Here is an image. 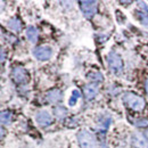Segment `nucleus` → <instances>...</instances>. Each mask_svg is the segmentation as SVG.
Listing matches in <instances>:
<instances>
[{
    "instance_id": "1",
    "label": "nucleus",
    "mask_w": 148,
    "mask_h": 148,
    "mask_svg": "<svg viewBox=\"0 0 148 148\" xmlns=\"http://www.w3.org/2000/svg\"><path fill=\"white\" fill-rule=\"evenodd\" d=\"M123 103L131 110L136 112L143 111L146 106V101L143 97L132 92H127L123 95Z\"/></svg>"
},
{
    "instance_id": "2",
    "label": "nucleus",
    "mask_w": 148,
    "mask_h": 148,
    "mask_svg": "<svg viewBox=\"0 0 148 148\" xmlns=\"http://www.w3.org/2000/svg\"><path fill=\"white\" fill-rule=\"evenodd\" d=\"M77 140L81 148H96L97 147V140L89 130H80L77 133Z\"/></svg>"
},
{
    "instance_id": "3",
    "label": "nucleus",
    "mask_w": 148,
    "mask_h": 148,
    "mask_svg": "<svg viewBox=\"0 0 148 148\" xmlns=\"http://www.w3.org/2000/svg\"><path fill=\"white\" fill-rule=\"evenodd\" d=\"M81 10L86 18H92L97 13V2L96 1H80Z\"/></svg>"
},
{
    "instance_id": "4",
    "label": "nucleus",
    "mask_w": 148,
    "mask_h": 148,
    "mask_svg": "<svg viewBox=\"0 0 148 148\" xmlns=\"http://www.w3.org/2000/svg\"><path fill=\"white\" fill-rule=\"evenodd\" d=\"M107 62H108L110 69L114 73H119L123 69V60H122L121 56L116 53H111L107 57Z\"/></svg>"
},
{
    "instance_id": "5",
    "label": "nucleus",
    "mask_w": 148,
    "mask_h": 148,
    "mask_svg": "<svg viewBox=\"0 0 148 148\" xmlns=\"http://www.w3.org/2000/svg\"><path fill=\"white\" fill-rule=\"evenodd\" d=\"M12 75H13V79L16 83H26L29 81V75L26 73L25 69L22 67V66H16L13 69V72H12Z\"/></svg>"
},
{
    "instance_id": "6",
    "label": "nucleus",
    "mask_w": 148,
    "mask_h": 148,
    "mask_svg": "<svg viewBox=\"0 0 148 148\" xmlns=\"http://www.w3.org/2000/svg\"><path fill=\"white\" fill-rule=\"evenodd\" d=\"M33 55L39 60H48V59H50V57L53 55V50L50 47H47V46L37 47L33 50Z\"/></svg>"
},
{
    "instance_id": "7",
    "label": "nucleus",
    "mask_w": 148,
    "mask_h": 148,
    "mask_svg": "<svg viewBox=\"0 0 148 148\" xmlns=\"http://www.w3.org/2000/svg\"><path fill=\"white\" fill-rule=\"evenodd\" d=\"M36 120H37L38 124H40L41 127H48L49 124H51L53 122V117L47 111H39L36 115Z\"/></svg>"
},
{
    "instance_id": "8",
    "label": "nucleus",
    "mask_w": 148,
    "mask_h": 148,
    "mask_svg": "<svg viewBox=\"0 0 148 148\" xmlns=\"http://www.w3.org/2000/svg\"><path fill=\"white\" fill-rule=\"evenodd\" d=\"M99 91V88L96 83H89V84H86L84 88H83V92H84V97L87 100H91L93 99L97 93Z\"/></svg>"
},
{
    "instance_id": "9",
    "label": "nucleus",
    "mask_w": 148,
    "mask_h": 148,
    "mask_svg": "<svg viewBox=\"0 0 148 148\" xmlns=\"http://www.w3.org/2000/svg\"><path fill=\"white\" fill-rule=\"evenodd\" d=\"M132 144L136 148H148V140L141 133H134L132 136Z\"/></svg>"
},
{
    "instance_id": "10",
    "label": "nucleus",
    "mask_w": 148,
    "mask_h": 148,
    "mask_svg": "<svg viewBox=\"0 0 148 148\" xmlns=\"http://www.w3.org/2000/svg\"><path fill=\"white\" fill-rule=\"evenodd\" d=\"M62 99V92L58 89H53L47 93V100L51 104H56Z\"/></svg>"
},
{
    "instance_id": "11",
    "label": "nucleus",
    "mask_w": 148,
    "mask_h": 148,
    "mask_svg": "<svg viewBox=\"0 0 148 148\" xmlns=\"http://www.w3.org/2000/svg\"><path fill=\"white\" fill-rule=\"evenodd\" d=\"M26 37L29 39L30 42L32 43H36L38 41V38H39V33H38V30L34 26H29L27 30H26Z\"/></svg>"
},
{
    "instance_id": "12",
    "label": "nucleus",
    "mask_w": 148,
    "mask_h": 148,
    "mask_svg": "<svg viewBox=\"0 0 148 148\" xmlns=\"http://www.w3.org/2000/svg\"><path fill=\"white\" fill-rule=\"evenodd\" d=\"M7 26H8L12 31L18 32L19 30H21V27H22V23H21V21H19L17 17H13V18H10L7 22Z\"/></svg>"
},
{
    "instance_id": "13",
    "label": "nucleus",
    "mask_w": 148,
    "mask_h": 148,
    "mask_svg": "<svg viewBox=\"0 0 148 148\" xmlns=\"http://www.w3.org/2000/svg\"><path fill=\"white\" fill-rule=\"evenodd\" d=\"M54 115H55L58 120H63L67 115V111L63 106H57V107L54 108Z\"/></svg>"
},
{
    "instance_id": "14",
    "label": "nucleus",
    "mask_w": 148,
    "mask_h": 148,
    "mask_svg": "<svg viewBox=\"0 0 148 148\" xmlns=\"http://www.w3.org/2000/svg\"><path fill=\"white\" fill-rule=\"evenodd\" d=\"M12 121V113L8 111H3L1 113V123L2 124H9Z\"/></svg>"
},
{
    "instance_id": "15",
    "label": "nucleus",
    "mask_w": 148,
    "mask_h": 148,
    "mask_svg": "<svg viewBox=\"0 0 148 148\" xmlns=\"http://www.w3.org/2000/svg\"><path fill=\"white\" fill-rule=\"evenodd\" d=\"M134 125L138 128H147L148 127V120L147 119H138L133 121Z\"/></svg>"
},
{
    "instance_id": "16",
    "label": "nucleus",
    "mask_w": 148,
    "mask_h": 148,
    "mask_svg": "<svg viewBox=\"0 0 148 148\" xmlns=\"http://www.w3.org/2000/svg\"><path fill=\"white\" fill-rule=\"evenodd\" d=\"M80 91L79 90H74L73 92H72V97L70 98V100H69V105L70 106H74L75 105V103H76V100L80 98Z\"/></svg>"
},
{
    "instance_id": "17",
    "label": "nucleus",
    "mask_w": 148,
    "mask_h": 148,
    "mask_svg": "<svg viewBox=\"0 0 148 148\" xmlns=\"http://www.w3.org/2000/svg\"><path fill=\"white\" fill-rule=\"evenodd\" d=\"M88 77H89L90 80H92V81H98V82L103 81V75L99 73V72H93V73H89V74H88Z\"/></svg>"
},
{
    "instance_id": "18",
    "label": "nucleus",
    "mask_w": 148,
    "mask_h": 148,
    "mask_svg": "<svg viewBox=\"0 0 148 148\" xmlns=\"http://www.w3.org/2000/svg\"><path fill=\"white\" fill-rule=\"evenodd\" d=\"M138 15H139V19H140V22L143 23V25L144 26H146L148 29V16L145 14V13H138Z\"/></svg>"
},
{
    "instance_id": "19",
    "label": "nucleus",
    "mask_w": 148,
    "mask_h": 148,
    "mask_svg": "<svg viewBox=\"0 0 148 148\" xmlns=\"http://www.w3.org/2000/svg\"><path fill=\"white\" fill-rule=\"evenodd\" d=\"M5 60V53H3V50H1V62H3Z\"/></svg>"
},
{
    "instance_id": "20",
    "label": "nucleus",
    "mask_w": 148,
    "mask_h": 148,
    "mask_svg": "<svg viewBox=\"0 0 148 148\" xmlns=\"http://www.w3.org/2000/svg\"><path fill=\"white\" fill-rule=\"evenodd\" d=\"M145 88H146V92L148 95V79L146 80V83H145Z\"/></svg>"
},
{
    "instance_id": "21",
    "label": "nucleus",
    "mask_w": 148,
    "mask_h": 148,
    "mask_svg": "<svg viewBox=\"0 0 148 148\" xmlns=\"http://www.w3.org/2000/svg\"><path fill=\"white\" fill-rule=\"evenodd\" d=\"M145 137L147 138V140H148V130H147V131H146V132H145Z\"/></svg>"
}]
</instances>
